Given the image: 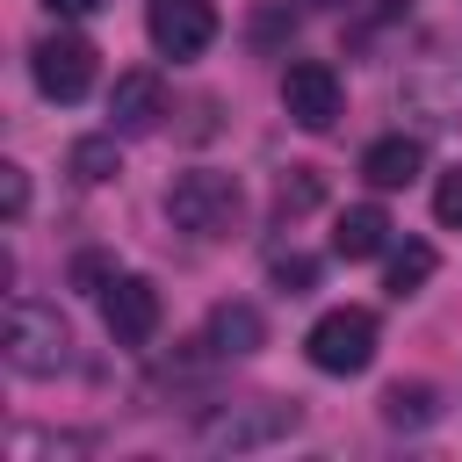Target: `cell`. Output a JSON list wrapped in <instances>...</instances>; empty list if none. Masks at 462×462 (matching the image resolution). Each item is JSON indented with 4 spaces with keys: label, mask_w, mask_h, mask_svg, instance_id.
I'll use <instances>...</instances> for the list:
<instances>
[{
    "label": "cell",
    "mask_w": 462,
    "mask_h": 462,
    "mask_svg": "<svg viewBox=\"0 0 462 462\" xmlns=\"http://www.w3.org/2000/svg\"><path fill=\"white\" fill-rule=\"evenodd\" d=\"M310 282H318V260H303V253H282V260H274V289H282V296H303Z\"/></svg>",
    "instance_id": "19"
},
{
    "label": "cell",
    "mask_w": 462,
    "mask_h": 462,
    "mask_svg": "<svg viewBox=\"0 0 462 462\" xmlns=\"http://www.w3.org/2000/svg\"><path fill=\"white\" fill-rule=\"evenodd\" d=\"M383 245H390V217H383L375 202L339 209V224H332V253H339V260H375Z\"/></svg>",
    "instance_id": "13"
},
{
    "label": "cell",
    "mask_w": 462,
    "mask_h": 462,
    "mask_svg": "<svg viewBox=\"0 0 462 462\" xmlns=\"http://www.w3.org/2000/svg\"><path fill=\"white\" fill-rule=\"evenodd\" d=\"M166 217H173V231H188V238H231V231L245 224V188H238V173L195 166V173H180V180L166 188Z\"/></svg>",
    "instance_id": "1"
},
{
    "label": "cell",
    "mask_w": 462,
    "mask_h": 462,
    "mask_svg": "<svg viewBox=\"0 0 462 462\" xmlns=\"http://www.w3.org/2000/svg\"><path fill=\"white\" fill-rule=\"evenodd\" d=\"M101 325H108L116 346H144V339L159 332V289H152L144 274H116V282L101 289Z\"/></svg>",
    "instance_id": "9"
},
{
    "label": "cell",
    "mask_w": 462,
    "mask_h": 462,
    "mask_svg": "<svg viewBox=\"0 0 462 462\" xmlns=\"http://www.w3.org/2000/svg\"><path fill=\"white\" fill-rule=\"evenodd\" d=\"M29 72H36V94L43 101H79L94 87V43L72 36V29H51L36 51H29Z\"/></svg>",
    "instance_id": "6"
},
{
    "label": "cell",
    "mask_w": 462,
    "mask_h": 462,
    "mask_svg": "<svg viewBox=\"0 0 462 462\" xmlns=\"http://www.w3.org/2000/svg\"><path fill=\"white\" fill-rule=\"evenodd\" d=\"M296 426H303L296 404H282V397H245V404H217V411L195 426V448H209V455H253V448L289 440Z\"/></svg>",
    "instance_id": "2"
},
{
    "label": "cell",
    "mask_w": 462,
    "mask_h": 462,
    "mask_svg": "<svg viewBox=\"0 0 462 462\" xmlns=\"http://www.w3.org/2000/svg\"><path fill=\"white\" fill-rule=\"evenodd\" d=\"M339 72L325 65V58H296L289 72H282V108H289V123H303V130H332L339 123Z\"/></svg>",
    "instance_id": "7"
},
{
    "label": "cell",
    "mask_w": 462,
    "mask_h": 462,
    "mask_svg": "<svg viewBox=\"0 0 462 462\" xmlns=\"http://www.w3.org/2000/svg\"><path fill=\"white\" fill-rule=\"evenodd\" d=\"M310 7H346V0H310Z\"/></svg>",
    "instance_id": "24"
},
{
    "label": "cell",
    "mask_w": 462,
    "mask_h": 462,
    "mask_svg": "<svg viewBox=\"0 0 462 462\" xmlns=\"http://www.w3.org/2000/svg\"><path fill=\"white\" fill-rule=\"evenodd\" d=\"M397 101H404L419 123H433V130L462 123V51H426V58L397 79Z\"/></svg>",
    "instance_id": "5"
},
{
    "label": "cell",
    "mask_w": 462,
    "mask_h": 462,
    "mask_svg": "<svg viewBox=\"0 0 462 462\" xmlns=\"http://www.w3.org/2000/svg\"><path fill=\"white\" fill-rule=\"evenodd\" d=\"M7 455H14V462H43V455H87V440H79V433H43V426H14Z\"/></svg>",
    "instance_id": "18"
},
{
    "label": "cell",
    "mask_w": 462,
    "mask_h": 462,
    "mask_svg": "<svg viewBox=\"0 0 462 462\" xmlns=\"http://www.w3.org/2000/svg\"><path fill=\"white\" fill-rule=\"evenodd\" d=\"M65 361H72V325L58 318V303L14 296L7 303V368L14 375H58Z\"/></svg>",
    "instance_id": "3"
},
{
    "label": "cell",
    "mask_w": 462,
    "mask_h": 462,
    "mask_svg": "<svg viewBox=\"0 0 462 462\" xmlns=\"http://www.w3.org/2000/svg\"><path fill=\"white\" fill-rule=\"evenodd\" d=\"M419 166H426V144H419V137H375V144L361 152V180H368V188H411Z\"/></svg>",
    "instance_id": "11"
},
{
    "label": "cell",
    "mask_w": 462,
    "mask_h": 462,
    "mask_svg": "<svg viewBox=\"0 0 462 462\" xmlns=\"http://www.w3.org/2000/svg\"><path fill=\"white\" fill-rule=\"evenodd\" d=\"M426 282H433V245H426V238H404V245L390 253V274H383V289H390V296H419Z\"/></svg>",
    "instance_id": "16"
},
{
    "label": "cell",
    "mask_w": 462,
    "mask_h": 462,
    "mask_svg": "<svg viewBox=\"0 0 462 462\" xmlns=\"http://www.w3.org/2000/svg\"><path fill=\"white\" fill-rule=\"evenodd\" d=\"M260 339H267V325H260V310H253V303H217V310H209V332H202V346H209L217 361L260 354Z\"/></svg>",
    "instance_id": "12"
},
{
    "label": "cell",
    "mask_w": 462,
    "mask_h": 462,
    "mask_svg": "<svg viewBox=\"0 0 462 462\" xmlns=\"http://www.w3.org/2000/svg\"><path fill=\"white\" fill-rule=\"evenodd\" d=\"M43 7H51V14H101L108 0H43Z\"/></svg>",
    "instance_id": "23"
},
{
    "label": "cell",
    "mask_w": 462,
    "mask_h": 462,
    "mask_svg": "<svg viewBox=\"0 0 462 462\" xmlns=\"http://www.w3.org/2000/svg\"><path fill=\"white\" fill-rule=\"evenodd\" d=\"M303 354H310V368H325V375H361V368L375 361V310H361V303L325 310V318L310 325Z\"/></svg>",
    "instance_id": "4"
},
{
    "label": "cell",
    "mask_w": 462,
    "mask_h": 462,
    "mask_svg": "<svg viewBox=\"0 0 462 462\" xmlns=\"http://www.w3.org/2000/svg\"><path fill=\"white\" fill-rule=\"evenodd\" d=\"M0 209H7V217L29 209V173H22V166H0Z\"/></svg>",
    "instance_id": "21"
},
{
    "label": "cell",
    "mask_w": 462,
    "mask_h": 462,
    "mask_svg": "<svg viewBox=\"0 0 462 462\" xmlns=\"http://www.w3.org/2000/svg\"><path fill=\"white\" fill-rule=\"evenodd\" d=\"M440 419V404H433V383H390L383 390V426H397V433H419V426H433Z\"/></svg>",
    "instance_id": "14"
},
{
    "label": "cell",
    "mask_w": 462,
    "mask_h": 462,
    "mask_svg": "<svg viewBox=\"0 0 462 462\" xmlns=\"http://www.w3.org/2000/svg\"><path fill=\"white\" fill-rule=\"evenodd\" d=\"M65 166H72V180H79V188H101V180H116V173H123L116 130H101V137H79V144L65 152Z\"/></svg>",
    "instance_id": "15"
},
{
    "label": "cell",
    "mask_w": 462,
    "mask_h": 462,
    "mask_svg": "<svg viewBox=\"0 0 462 462\" xmlns=\"http://www.w3.org/2000/svg\"><path fill=\"white\" fill-rule=\"evenodd\" d=\"M72 282H79V289H108L116 274H108V260H94V253H87V260L72 267Z\"/></svg>",
    "instance_id": "22"
},
{
    "label": "cell",
    "mask_w": 462,
    "mask_h": 462,
    "mask_svg": "<svg viewBox=\"0 0 462 462\" xmlns=\"http://www.w3.org/2000/svg\"><path fill=\"white\" fill-rule=\"evenodd\" d=\"M166 123V79L159 72H116V87H108V130L116 137H152Z\"/></svg>",
    "instance_id": "10"
},
{
    "label": "cell",
    "mask_w": 462,
    "mask_h": 462,
    "mask_svg": "<svg viewBox=\"0 0 462 462\" xmlns=\"http://www.w3.org/2000/svg\"><path fill=\"white\" fill-rule=\"evenodd\" d=\"M144 29H152L159 58H202L217 43V7L209 0H152L144 7Z\"/></svg>",
    "instance_id": "8"
},
{
    "label": "cell",
    "mask_w": 462,
    "mask_h": 462,
    "mask_svg": "<svg viewBox=\"0 0 462 462\" xmlns=\"http://www.w3.org/2000/svg\"><path fill=\"white\" fill-rule=\"evenodd\" d=\"M433 217H440L448 231H462V166L440 173V188H433Z\"/></svg>",
    "instance_id": "20"
},
{
    "label": "cell",
    "mask_w": 462,
    "mask_h": 462,
    "mask_svg": "<svg viewBox=\"0 0 462 462\" xmlns=\"http://www.w3.org/2000/svg\"><path fill=\"white\" fill-rule=\"evenodd\" d=\"M318 202H325V173H318V166H289L282 188H274V209H282V217H303V209H318Z\"/></svg>",
    "instance_id": "17"
}]
</instances>
